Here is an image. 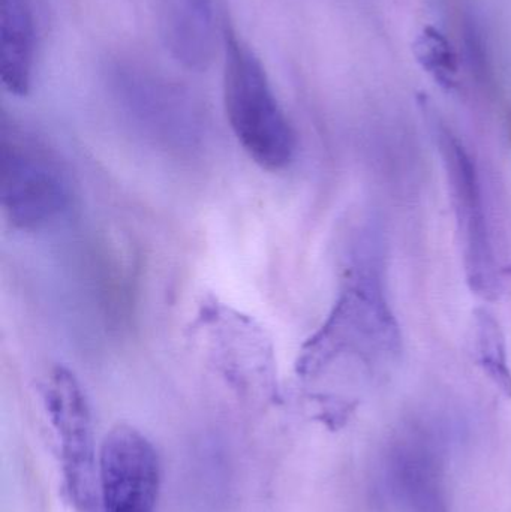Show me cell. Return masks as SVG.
Instances as JSON below:
<instances>
[{
  "instance_id": "cell-1",
  "label": "cell",
  "mask_w": 511,
  "mask_h": 512,
  "mask_svg": "<svg viewBox=\"0 0 511 512\" xmlns=\"http://www.w3.org/2000/svg\"><path fill=\"white\" fill-rule=\"evenodd\" d=\"M224 104L234 137L263 170H285L297 137L260 59L233 27H224Z\"/></svg>"
},
{
  "instance_id": "cell-2",
  "label": "cell",
  "mask_w": 511,
  "mask_h": 512,
  "mask_svg": "<svg viewBox=\"0 0 511 512\" xmlns=\"http://www.w3.org/2000/svg\"><path fill=\"white\" fill-rule=\"evenodd\" d=\"M399 348L398 325L381 286L380 259L374 248L366 249L356 258L348 285L326 324L306 342L297 366L309 375L344 352L368 360L398 354Z\"/></svg>"
},
{
  "instance_id": "cell-3",
  "label": "cell",
  "mask_w": 511,
  "mask_h": 512,
  "mask_svg": "<svg viewBox=\"0 0 511 512\" xmlns=\"http://www.w3.org/2000/svg\"><path fill=\"white\" fill-rule=\"evenodd\" d=\"M71 203L62 168L39 141L3 125L0 141V206L21 231H38L59 221Z\"/></svg>"
},
{
  "instance_id": "cell-4",
  "label": "cell",
  "mask_w": 511,
  "mask_h": 512,
  "mask_svg": "<svg viewBox=\"0 0 511 512\" xmlns=\"http://www.w3.org/2000/svg\"><path fill=\"white\" fill-rule=\"evenodd\" d=\"M437 143L449 179L456 222L464 245L468 286L485 300H497L503 285L476 162L446 126H437Z\"/></svg>"
},
{
  "instance_id": "cell-5",
  "label": "cell",
  "mask_w": 511,
  "mask_h": 512,
  "mask_svg": "<svg viewBox=\"0 0 511 512\" xmlns=\"http://www.w3.org/2000/svg\"><path fill=\"white\" fill-rule=\"evenodd\" d=\"M44 403L62 453L66 492L78 512H101L99 460L89 403L71 370L56 366L45 382Z\"/></svg>"
},
{
  "instance_id": "cell-6",
  "label": "cell",
  "mask_w": 511,
  "mask_h": 512,
  "mask_svg": "<svg viewBox=\"0 0 511 512\" xmlns=\"http://www.w3.org/2000/svg\"><path fill=\"white\" fill-rule=\"evenodd\" d=\"M101 512H155L161 466L152 442L135 427L110 430L99 453Z\"/></svg>"
},
{
  "instance_id": "cell-7",
  "label": "cell",
  "mask_w": 511,
  "mask_h": 512,
  "mask_svg": "<svg viewBox=\"0 0 511 512\" xmlns=\"http://www.w3.org/2000/svg\"><path fill=\"white\" fill-rule=\"evenodd\" d=\"M108 83L132 117L152 131L170 137H189L198 125L191 93L155 69L132 59L110 60Z\"/></svg>"
},
{
  "instance_id": "cell-8",
  "label": "cell",
  "mask_w": 511,
  "mask_h": 512,
  "mask_svg": "<svg viewBox=\"0 0 511 512\" xmlns=\"http://www.w3.org/2000/svg\"><path fill=\"white\" fill-rule=\"evenodd\" d=\"M162 41L189 71H206L216 50L213 0H158Z\"/></svg>"
},
{
  "instance_id": "cell-9",
  "label": "cell",
  "mask_w": 511,
  "mask_h": 512,
  "mask_svg": "<svg viewBox=\"0 0 511 512\" xmlns=\"http://www.w3.org/2000/svg\"><path fill=\"white\" fill-rule=\"evenodd\" d=\"M38 24L33 0H0V80L9 93L32 87Z\"/></svg>"
},
{
  "instance_id": "cell-10",
  "label": "cell",
  "mask_w": 511,
  "mask_h": 512,
  "mask_svg": "<svg viewBox=\"0 0 511 512\" xmlns=\"http://www.w3.org/2000/svg\"><path fill=\"white\" fill-rule=\"evenodd\" d=\"M476 346L480 366L504 396L511 399V369L503 328L489 310L477 309Z\"/></svg>"
},
{
  "instance_id": "cell-11",
  "label": "cell",
  "mask_w": 511,
  "mask_h": 512,
  "mask_svg": "<svg viewBox=\"0 0 511 512\" xmlns=\"http://www.w3.org/2000/svg\"><path fill=\"white\" fill-rule=\"evenodd\" d=\"M417 62L428 71L441 86L452 87L458 74V60L452 45L443 33L434 27H426L413 45Z\"/></svg>"
}]
</instances>
